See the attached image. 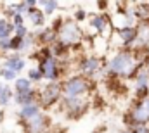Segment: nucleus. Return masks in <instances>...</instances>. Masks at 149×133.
I'll use <instances>...</instances> for the list:
<instances>
[{
  "instance_id": "f257e3e1",
  "label": "nucleus",
  "mask_w": 149,
  "mask_h": 133,
  "mask_svg": "<svg viewBox=\"0 0 149 133\" xmlns=\"http://www.w3.org/2000/svg\"><path fill=\"white\" fill-rule=\"evenodd\" d=\"M146 66V62L137 61V55L134 50H118L106 64V73L114 78H132L139 74V71Z\"/></svg>"
},
{
  "instance_id": "f03ea898",
  "label": "nucleus",
  "mask_w": 149,
  "mask_h": 133,
  "mask_svg": "<svg viewBox=\"0 0 149 133\" xmlns=\"http://www.w3.org/2000/svg\"><path fill=\"white\" fill-rule=\"evenodd\" d=\"M149 125V97L142 100H135L132 109L125 116V128L134 126H148Z\"/></svg>"
},
{
  "instance_id": "7ed1b4c3",
  "label": "nucleus",
  "mask_w": 149,
  "mask_h": 133,
  "mask_svg": "<svg viewBox=\"0 0 149 133\" xmlns=\"http://www.w3.org/2000/svg\"><path fill=\"white\" fill-rule=\"evenodd\" d=\"M63 99H73V97H85V94L90 92V80L87 76H70L63 83Z\"/></svg>"
},
{
  "instance_id": "20e7f679",
  "label": "nucleus",
  "mask_w": 149,
  "mask_h": 133,
  "mask_svg": "<svg viewBox=\"0 0 149 133\" xmlns=\"http://www.w3.org/2000/svg\"><path fill=\"white\" fill-rule=\"evenodd\" d=\"M81 38H83V31L78 26V23L74 19H68L64 23V26L61 28V31H59L57 42L63 43V45H66L68 48H71V47L78 45L81 42Z\"/></svg>"
},
{
  "instance_id": "39448f33",
  "label": "nucleus",
  "mask_w": 149,
  "mask_h": 133,
  "mask_svg": "<svg viewBox=\"0 0 149 133\" xmlns=\"http://www.w3.org/2000/svg\"><path fill=\"white\" fill-rule=\"evenodd\" d=\"M38 69L43 73L45 80L49 83H61V76H63V69H61V61L57 57H49L43 59L42 62H38Z\"/></svg>"
},
{
  "instance_id": "423d86ee",
  "label": "nucleus",
  "mask_w": 149,
  "mask_h": 133,
  "mask_svg": "<svg viewBox=\"0 0 149 133\" xmlns=\"http://www.w3.org/2000/svg\"><path fill=\"white\" fill-rule=\"evenodd\" d=\"M38 99H40V105L42 107H52L56 105L59 100H63V87L61 83H47L42 92L38 94Z\"/></svg>"
},
{
  "instance_id": "0eeeda50",
  "label": "nucleus",
  "mask_w": 149,
  "mask_h": 133,
  "mask_svg": "<svg viewBox=\"0 0 149 133\" xmlns=\"http://www.w3.org/2000/svg\"><path fill=\"white\" fill-rule=\"evenodd\" d=\"M134 88H135V99L142 100L149 97V73L146 71V66L139 71V74L134 80Z\"/></svg>"
},
{
  "instance_id": "6e6552de",
  "label": "nucleus",
  "mask_w": 149,
  "mask_h": 133,
  "mask_svg": "<svg viewBox=\"0 0 149 133\" xmlns=\"http://www.w3.org/2000/svg\"><path fill=\"white\" fill-rule=\"evenodd\" d=\"M116 35L120 36L125 50H134L135 40H137V28L135 26H120V28H116Z\"/></svg>"
},
{
  "instance_id": "1a4fd4ad",
  "label": "nucleus",
  "mask_w": 149,
  "mask_h": 133,
  "mask_svg": "<svg viewBox=\"0 0 149 133\" xmlns=\"http://www.w3.org/2000/svg\"><path fill=\"white\" fill-rule=\"evenodd\" d=\"M80 71L83 73V76H87V78H92L94 74H97L99 71H102V61H101V57H97V55H88V57H85L80 64Z\"/></svg>"
},
{
  "instance_id": "9d476101",
  "label": "nucleus",
  "mask_w": 149,
  "mask_h": 133,
  "mask_svg": "<svg viewBox=\"0 0 149 133\" xmlns=\"http://www.w3.org/2000/svg\"><path fill=\"white\" fill-rule=\"evenodd\" d=\"M23 126H24L26 133H47L49 128H50V119H49V116H45L42 112L35 119L23 123Z\"/></svg>"
},
{
  "instance_id": "9b49d317",
  "label": "nucleus",
  "mask_w": 149,
  "mask_h": 133,
  "mask_svg": "<svg viewBox=\"0 0 149 133\" xmlns=\"http://www.w3.org/2000/svg\"><path fill=\"white\" fill-rule=\"evenodd\" d=\"M135 28H137V40H135V47L134 48L146 52L149 48V19L139 21Z\"/></svg>"
},
{
  "instance_id": "f8f14e48",
  "label": "nucleus",
  "mask_w": 149,
  "mask_h": 133,
  "mask_svg": "<svg viewBox=\"0 0 149 133\" xmlns=\"http://www.w3.org/2000/svg\"><path fill=\"white\" fill-rule=\"evenodd\" d=\"M63 104H64V109L66 112L71 116V118H76L78 112H85L87 111V100L85 97H73V99H63Z\"/></svg>"
},
{
  "instance_id": "ddd939ff",
  "label": "nucleus",
  "mask_w": 149,
  "mask_h": 133,
  "mask_svg": "<svg viewBox=\"0 0 149 133\" xmlns=\"http://www.w3.org/2000/svg\"><path fill=\"white\" fill-rule=\"evenodd\" d=\"M2 67H7V69L19 74L26 67V59H24L23 54H9V55H5V59L2 62Z\"/></svg>"
},
{
  "instance_id": "4468645a",
  "label": "nucleus",
  "mask_w": 149,
  "mask_h": 133,
  "mask_svg": "<svg viewBox=\"0 0 149 133\" xmlns=\"http://www.w3.org/2000/svg\"><path fill=\"white\" fill-rule=\"evenodd\" d=\"M42 114V105L40 104H31V105H24V107H19V112H17V118L21 119V123H26V121H31L35 119L37 116Z\"/></svg>"
},
{
  "instance_id": "2eb2a0df",
  "label": "nucleus",
  "mask_w": 149,
  "mask_h": 133,
  "mask_svg": "<svg viewBox=\"0 0 149 133\" xmlns=\"http://www.w3.org/2000/svg\"><path fill=\"white\" fill-rule=\"evenodd\" d=\"M37 36V40L43 45V47H52L56 42H57V36L59 35L56 33L50 26H47V28H43V30H38V33H35Z\"/></svg>"
},
{
  "instance_id": "dca6fc26",
  "label": "nucleus",
  "mask_w": 149,
  "mask_h": 133,
  "mask_svg": "<svg viewBox=\"0 0 149 133\" xmlns=\"http://www.w3.org/2000/svg\"><path fill=\"white\" fill-rule=\"evenodd\" d=\"M37 99H38V92L35 88L30 90V92H24V94H16V92H14V102H16L19 107L37 104Z\"/></svg>"
},
{
  "instance_id": "f3484780",
  "label": "nucleus",
  "mask_w": 149,
  "mask_h": 133,
  "mask_svg": "<svg viewBox=\"0 0 149 133\" xmlns=\"http://www.w3.org/2000/svg\"><path fill=\"white\" fill-rule=\"evenodd\" d=\"M24 17H28L30 21H31V24H33V28H37V30H43V26H45V14H43V10L42 9H30L28 12H26V16Z\"/></svg>"
},
{
  "instance_id": "a211bd4d",
  "label": "nucleus",
  "mask_w": 149,
  "mask_h": 133,
  "mask_svg": "<svg viewBox=\"0 0 149 133\" xmlns=\"http://www.w3.org/2000/svg\"><path fill=\"white\" fill-rule=\"evenodd\" d=\"M90 26L97 31V33H104L106 31V28L109 26V17L106 16V14H94L92 17H90Z\"/></svg>"
},
{
  "instance_id": "6ab92c4d",
  "label": "nucleus",
  "mask_w": 149,
  "mask_h": 133,
  "mask_svg": "<svg viewBox=\"0 0 149 133\" xmlns=\"http://www.w3.org/2000/svg\"><path fill=\"white\" fill-rule=\"evenodd\" d=\"M16 35V24H12L9 19L2 17L0 19V40L3 38H12Z\"/></svg>"
},
{
  "instance_id": "aec40b11",
  "label": "nucleus",
  "mask_w": 149,
  "mask_h": 133,
  "mask_svg": "<svg viewBox=\"0 0 149 133\" xmlns=\"http://www.w3.org/2000/svg\"><path fill=\"white\" fill-rule=\"evenodd\" d=\"M38 7H42L45 16H52L54 12H57L59 2H56V0H38Z\"/></svg>"
},
{
  "instance_id": "412c9836",
  "label": "nucleus",
  "mask_w": 149,
  "mask_h": 133,
  "mask_svg": "<svg viewBox=\"0 0 149 133\" xmlns=\"http://www.w3.org/2000/svg\"><path fill=\"white\" fill-rule=\"evenodd\" d=\"M30 90H33V83L28 78H21L19 76L14 81V92L16 94H24V92H30Z\"/></svg>"
},
{
  "instance_id": "4be33fe9",
  "label": "nucleus",
  "mask_w": 149,
  "mask_h": 133,
  "mask_svg": "<svg viewBox=\"0 0 149 133\" xmlns=\"http://www.w3.org/2000/svg\"><path fill=\"white\" fill-rule=\"evenodd\" d=\"M10 100H14V90L5 83L3 90L0 92V105H2V107H5V105H9V102H10Z\"/></svg>"
},
{
  "instance_id": "5701e85b",
  "label": "nucleus",
  "mask_w": 149,
  "mask_h": 133,
  "mask_svg": "<svg viewBox=\"0 0 149 133\" xmlns=\"http://www.w3.org/2000/svg\"><path fill=\"white\" fill-rule=\"evenodd\" d=\"M28 80L31 81V83H40V81H43L45 80V76H43V73L37 67H31V69H28Z\"/></svg>"
},
{
  "instance_id": "b1692460",
  "label": "nucleus",
  "mask_w": 149,
  "mask_h": 133,
  "mask_svg": "<svg viewBox=\"0 0 149 133\" xmlns=\"http://www.w3.org/2000/svg\"><path fill=\"white\" fill-rule=\"evenodd\" d=\"M50 50H52V54H54V57H57V59H61V57H64L66 54H68V47L66 45H63V43H59V42H56L52 47H50Z\"/></svg>"
},
{
  "instance_id": "393cba45",
  "label": "nucleus",
  "mask_w": 149,
  "mask_h": 133,
  "mask_svg": "<svg viewBox=\"0 0 149 133\" xmlns=\"http://www.w3.org/2000/svg\"><path fill=\"white\" fill-rule=\"evenodd\" d=\"M0 78L3 81H16L19 78V74L14 73V71H10V69H7V67H0Z\"/></svg>"
},
{
  "instance_id": "a878e982",
  "label": "nucleus",
  "mask_w": 149,
  "mask_h": 133,
  "mask_svg": "<svg viewBox=\"0 0 149 133\" xmlns=\"http://www.w3.org/2000/svg\"><path fill=\"white\" fill-rule=\"evenodd\" d=\"M87 17H88V12H87L85 9H76L74 14H73V19L76 21V23H83Z\"/></svg>"
},
{
  "instance_id": "bb28decb",
  "label": "nucleus",
  "mask_w": 149,
  "mask_h": 133,
  "mask_svg": "<svg viewBox=\"0 0 149 133\" xmlns=\"http://www.w3.org/2000/svg\"><path fill=\"white\" fill-rule=\"evenodd\" d=\"M0 52H12V38H3L0 40Z\"/></svg>"
},
{
  "instance_id": "cd10ccee",
  "label": "nucleus",
  "mask_w": 149,
  "mask_h": 133,
  "mask_svg": "<svg viewBox=\"0 0 149 133\" xmlns=\"http://www.w3.org/2000/svg\"><path fill=\"white\" fill-rule=\"evenodd\" d=\"M16 36H19V38H26V36H30V30H28V26H26V24H23V26H16Z\"/></svg>"
},
{
  "instance_id": "c85d7f7f",
  "label": "nucleus",
  "mask_w": 149,
  "mask_h": 133,
  "mask_svg": "<svg viewBox=\"0 0 149 133\" xmlns=\"http://www.w3.org/2000/svg\"><path fill=\"white\" fill-rule=\"evenodd\" d=\"M132 133H149V126H134V128H127Z\"/></svg>"
},
{
  "instance_id": "c756f323",
  "label": "nucleus",
  "mask_w": 149,
  "mask_h": 133,
  "mask_svg": "<svg viewBox=\"0 0 149 133\" xmlns=\"http://www.w3.org/2000/svg\"><path fill=\"white\" fill-rule=\"evenodd\" d=\"M12 24H16V26H23V24H24V16H23V14H16V17L12 19Z\"/></svg>"
},
{
  "instance_id": "7c9ffc66",
  "label": "nucleus",
  "mask_w": 149,
  "mask_h": 133,
  "mask_svg": "<svg viewBox=\"0 0 149 133\" xmlns=\"http://www.w3.org/2000/svg\"><path fill=\"white\" fill-rule=\"evenodd\" d=\"M116 133H132L130 130H127V128H123V130H120V132H116Z\"/></svg>"
},
{
  "instance_id": "2f4dec72",
  "label": "nucleus",
  "mask_w": 149,
  "mask_h": 133,
  "mask_svg": "<svg viewBox=\"0 0 149 133\" xmlns=\"http://www.w3.org/2000/svg\"><path fill=\"white\" fill-rule=\"evenodd\" d=\"M0 114H2V109H0Z\"/></svg>"
}]
</instances>
